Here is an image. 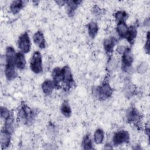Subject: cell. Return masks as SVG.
<instances>
[{
  "label": "cell",
  "instance_id": "1",
  "mask_svg": "<svg viewBox=\"0 0 150 150\" xmlns=\"http://www.w3.org/2000/svg\"><path fill=\"white\" fill-rule=\"evenodd\" d=\"M16 52L15 49L9 46L6 48L5 54V76L6 79L9 81L14 80L18 75L17 68L15 63V56Z\"/></svg>",
  "mask_w": 150,
  "mask_h": 150
},
{
  "label": "cell",
  "instance_id": "2",
  "mask_svg": "<svg viewBox=\"0 0 150 150\" xmlns=\"http://www.w3.org/2000/svg\"><path fill=\"white\" fill-rule=\"evenodd\" d=\"M35 117V112L30 107L25 104L21 105L18 112V117L21 122L25 125H29L32 123Z\"/></svg>",
  "mask_w": 150,
  "mask_h": 150
},
{
  "label": "cell",
  "instance_id": "3",
  "mask_svg": "<svg viewBox=\"0 0 150 150\" xmlns=\"http://www.w3.org/2000/svg\"><path fill=\"white\" fill-rule=\"evenodd\" d=\"M94 96L100 100H105L110 98L113 93V90L108 82H104L101 85L93 89Z\"/></svg>",
  "mask_w": 150,
  "mask_h": 150
},
{
  "label": "cell",
  "instance_id": "4",
  "mask_svg": "<svg viewBox=\"0 0 150 150\" xmlns=\"http://www.w3.org/2000/svg\"><path fill=\"white\" fill-rule=\"evenodd\" d=\"M30 68L35 74H40L43 71L42 56L38 50L35 51L30 60Z\"/></svg>",
  "mask_w": 150,
  "mask_h": 150
},
{
  "label": "cell",
  "instance_id": "5",
  "mask_svg": "<svg viewBox=\"0 0 150 150\" xmlns=\"http://www.w3.org/2000/svg\"><path fill=\"white\" fill-rule=\"evenodd\" d=\"M17 45L20 52L26 54L30 52L31 49V42L27 32H25L20 35L17 40Z\"/></svg>",
  "mask_w": 150,
  "mask_h": 150
},
{
  "label": "cell",
  "instance_id": "6",
  "mask_svg": "<svg viewBox=\"0 0 150 150\" xmlns=\"http://www.w3.org/2000/svg\"><path fill=\"white\" fill-rule=\"evenodd\" d=\"M134 62V56L131 48L127 47L121 54V69L123 71L128 72L131 68Z\"/></svg>",
  "mask_w": 150,
  "mask_h": 150
},
{
  "label": "cell",
  "instance_id": "7",
  "mask_svg": "<svg viewBox=\"0 0 150 150\" xmlns=\"http://www.w3.org/2000/svg\"><path fill=\"white\" fill-rule=\"evenodd\" d=\"M130 135L126 130H119L115 132L112 138V144L114 146H119L129 142Z\"/></svg>",
  "mask_w": 150,
  "mask_h": 150
},
{
  "label": "cell",
  "instance_id": "8",
  "mask_svg": "<svg viewBox=\"0 0 150 150\" xmlns=\"http://www.w3.org/2000/svg\"><path fill=\"white\" fill-rule=\"evenodd\" d=\"M127 121L138 127L140 124L142 119V115L138 110L134 107L129 108L126 113Z\"/></svg>",
  "mask_w": 150,
  "mask_h": 150
},
{
  "label": "cell",
  "instance_id": "9",
  "mask_svg": "<svg viewBox=\"0 0 150 150\" xmlns=\"http://www.w3.org/2000/svg\"><path fill=\"white\" fill-rule=\"evenodd\" d=\"M62 83L67 88H70L74 83L73 76L70 67L68 66H64L62 68Z\"/></svg>",
  "mask_w": 150,
  "mask_h": 150
},
{
  "label": "cell",
  "instance_id": "10",
  "mask_svg": "<svg viewBox=\"0 0 150 150\" xmlns=\"http://www.w3.org/2000/svg\"><path fill=\"white\" fill-rule=\"evenodd\" d=\"M12 133L2 129L1 131L0 141L2 149L7 148L11 144Z\"/></svg>",
  "mask_w": 150,
  "mask_h": 150
},
{
  "label": "cell",
  "instance_id": "11",
  "mask_svg": "<svg viewBox=\"0 0 150 150\" xmlns=\"http://www.w3.org/2000/svg\"><path fill=\"white\" fill-rule=\"evenodd\" d=\"M34 43L40 49H43L46 47V43L43 33L41 30L36 31L33 36Z\"/></svg>",
  "mask_w": 150,
  "mask_h": 150
},
{
  "label": "cell",
  "instance_id": "12",
  "mask_svg": "<svg viewBox=\"0 0 150 150\" xmlns=\"http://www.w3.org/2000/svg\"><path fill=\"white\" fill-rule=\"evenodd\" d=\"M117 43V39L112 36L105 38L103 41V47L107 54H111L113 52L114 48Z\"/></svg>",
  "mask_w": 150,
  "mask_h": 150
},
{
  "label": "cell",
  "instance_id": "13",
  "mask_svg": "<svg viewBox=\"0 0 150 150\" xmlns=\"http://www.w3.org/2000/svg\"><path fill=\"white\" fill-rule=\"evenodd\" d=\"M15 63L17 69L20 70H24L26 64L25 54L21 52L16 53L15 56Z\"/></svg>",
  "mask_w": 150,
  "mask_h": 150
},
{
  "label": "cell",
  "instance_id": "14",
  "mask_svg": "<svg viewBox=\"0 0 150 150\" xmlns=\"http://www.w3.org/2000/svg\"><path fill=\"white\" fill-rule=\"evenodd\" d=\"M52 81L54 84L55 88H58L60 86V83H62V68L57 67L53 69L52 72Z\"/></svg>",
  "mask_w": 150,
  "mask_h": 150
},
{
  "label": "cell",
  "instance_id": "15",
  "mask_svg": "<svg viewBox=\"0 0 150 150\" xmlns=\"http://www.w3.org/2000/svg\"><path fill=\"white\" fill-rule=\"evenodd\" d=\"M26 1L21 0L12 1L9 6V9L13 15L18 13L22 10V9L23 8L25 5H26Z\"/></svg>",
  "mask_w": 150,
  "mask_h": 150
},
{
  "label": "cell",
  "instance_id": "16",
  "mask_svg": "<svg viewBox=\"0 0 150 150\" xmlns=\"http://www.w3.org/2000/svg\"><path fill=\"white\" fill-rule=\"evenodd\" d=\"M41 88L43 93L45 95L49 96L52 93L53 90L56 88H55V86L53 81L52 80L47 79V80H45L42 83Z\"/></svg>",
  "mask_w": 150,
  "mask_h": 150
},
{
  "label": "cell",
  "instance_id": "17",
  "mask_svg": "<svg viewBox=\"0 0 150 150\" xmlns=\"http://www.w3.org/2000/svg\"><path fill=\"white\" fill-rule=\"evenodd\" d=\"M81 2V1H66L67 13L70 17L73 16L76 9Z\"/></svg>",
  "mask_w": 150,
  "mask_h": 150
},
{
  "label": "cell",
  "instance_id": "18",
  "mask_svg": "<svg viewBox=\"0 0 150 150\" xmlns=\"http://www.w3.org/2000/svg\"><path fill=\"white\" fill-rule=\"evenodd\" d=\"M137 35V29L135 25H132L128 27L127 33L125 37V39L130 44L132 45L135 41V39Z\"/></svg>",
  "mask_w": 150,
  "mask_h": 150
},
{
  "label": "cell",
  "instance_id": "19",
  "mask_svg": "<svg viewBox=\"0 0 150 150\" xmlns=\"http://www.w3.org/2000/svg\"><path fill=\"white\" fill-rule=\"evenodd\" d=\"M87 29L89 36L92 39L95 38L99 30L97 22L94 21L90 22L87 25Z\"/></svg>",
  "mask_w": 150,
  "mask_h": 150
},
{
  "label": "cell",
  "instance_id": "20",
  "mask_svg": "<svg viewBox=\"0 0 150 150\" xmlns=\"http://www.w3.org/2000/svg\"><path fill=\"white\" fill-rule=\"evenodd\" d=\"M128 26L125 22H118L116 26V32L118 36L122 39L124 38L127 33Z\"/></svg>",
  "mask_w": 150,
  "mask_h": 150
},
{
  "label": "cell",
  "instance_id": "21",
  "mask_svg": "<svg viewBox=\"0 0 150 150\" xmlns=\"http://www.w3.org/2000/svg\"><path fill=\"white\" fill-rule=\"evenodd\" d=\"M60 112L62 115L66 118H69L71 116V108L69 103L67 100L64 101L61 104Z\"/></svg>",
  "mask_w": 150,
  "mask_h": 150
},
{
  "label": "cell",
  "instance_id": "22",
  "mask_svg": "<svg viewBox=\"0 0 150 150\" xmlns=\"http://www.w3.org/2000/svg\"><path fill=\"white\" fill-rule=\"evenodd\" d=\"M81 147L83 149H93V141L89 134L85 135L81 142Z\"/></svg>",
  "mask_w": 150,
  "mask_h": 150
},
{
  "label": "cell",
  "instance_id": "23",
  "mask_svg": "<svg viewBox=\"0 0 150 150\" xmlns=\"http://www.w3.org/2000/svg\"><path fill=\"white\" fill-rule=\"evenodd\" d=\"M114 16L117 23L125 22L129 17V15L124 11H117L115 12Z\"/></svg>",
  "mask_w": 150,
  "mask_h": 150
},
{
  "label": "cell",
  "instance_id": "24",
  "mask_svg": "<svg viewBox=\"0 0 150 150\" xmlns=\"http://www.w3.org/2000/svg\"><path fill=\"white\" fill-rule=\"evenodd\" d=\"M104 139V132L101 128H97L94 133L93 137L94 142L96 144H101L103 143Z\"/></svg>",
  "mask_w": 150,
  "mask_h": 150
},
{
  "label": "cell",
  "instance_id": "25",
  "mask_svg": "<svg viewBox=\"0 0 150 150\" xmlns=\"http://www.w3.org/2000/svg\"><path fill=\"white\" fill-rule=\"evenodd\" d=\"M118 63L117 62V60L114 59L113 58L110 57L108 59V61L107 62V71L110 72H112L114 71L118 67Z\"/></svg>",
  "mask_w": 150,
  "mask_h": 150
},
{
  "label": "cell",
  "instance_id": "26",
  "mask_svg": "<svg viewBox=\"0 0 150 150\" xmlns=\"http://www.w3.org/2000/svg\"><path fill=\"white\" fill-rule=\"evenodd\" d=\"M0 114H1V117L5 120L8 117H9L11 115H12V113L7 108L2 106L1 107Z\"/></svg>",
  "mask_w": 150,
  "mask_h": 150
},
{
  "label": "cell",
  "instance_id": "27",
  "mask_svg": "<svg viewBox=\"0 0 150 150\" xmlns=\"http://www.w3.org/2000/svg\"><path fill=\"white\" fill-rule=\"evenodd\" d=\"M148 69V64L146 62L141 63L137 67V71L138 73L143 74L146 72Z\"/></svg>",
  "mask_w": 150,
  "mask_h": 150
},
{
  "label": "cell",
  "instance_id": "28",
  "mask_svg": "<svg viewBox=\"0 0 150 150\" xmlns=\"http://www.w3.org/2000/svg\"><path fill=\"white\" fill-rule=\"evenodd\" d=\"M144 49L145 51L147 54H149V32H148L147 35H146V39L145 40V43L144 45Z\"/></svg>",
  "mask_w": 150,
  "mask_h": 150
},
{
  "label": "cell",
  "instance_id": "29",
  "mask_svg": "<svg viewBox=\"0 0 150 150\" xmlns=\"http://www.w3.org/2000/svg\"><path fill=\"white\" fill-rule=\"evenodd\" d=\"M93 13L95 15L97 16H100L101 15H102L103 13V11L101 9H100L99 7H98L97 6H95L93 8Z\"/></svg>",
  "mask_w": 150,
  "mask_h": 150
},
{
  "label": "cell",
  "instance_id": "30",
  "mask_svg": "<svg viewBox=\"0 0 150 150\" xmlns=\"http://www.w3.org/2000/svg\"><path fill=\"white\" fill-rule=\"evenodd\" d=\"M126 48H127V47H125V46H124L119 45V46H117V47H116V52H117L118 54H120L121 55V54L124 53V52Z\"/></svg>",
  "mask_w": 150,
  "mask_h": 150
},
{
  "label": "cell",
  "instance_id": "31",
  "mask_svg": "<svg viewBox=\"0 0 150 150\" xmlns=\"http://www.w3.org/2000/svg\"><path fill=\"white\" fill-rule=\"evenodd\" d=\"M56 3H57L59 5L62 6V5L66 4V1H56Z\"/></svg>",
  "mask_w": 150,
  "mask_h": 150
}]
</instances>
